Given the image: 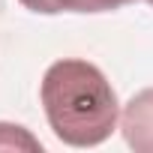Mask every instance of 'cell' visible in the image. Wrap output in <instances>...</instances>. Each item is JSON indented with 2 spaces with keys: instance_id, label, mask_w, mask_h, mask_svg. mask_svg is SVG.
I'll return each instance as SVG.
<instances>
[{
  "instance_id": "5",
  "label": "cell",
  "mask_w": 153,
  "mask_h": 153,
  "mask_svg": "<svg viewBox=\"0 0 153 153\" xmlns=\"http://www.w3.org/2000/svg\"><path fill=\"white\" fill-rule=\"evenodd\" d=\"M147 3H150V6H153V0H147Z\"/></svg>"
},
{
  "instance_id": "1",
  "label": "cell",
  "mask_w": 153,
  "mask_h": 153,
  "mask_svg": "<svg viewBox=\"0 0 153 153\" xmlns=\"http://www.w3.org/2000/svg\"><path fill=\"white\" fill-rule=\"evenodd\" d=\"M39 99L51 132L69 147H96L111 138L120 102L105 72L81 57H63L42 75Z\"/></svg>"
},
{
  "instance_id": "2",
  "label": "cell",
  "mask_w": 153,
  "mask_h": 153,
  "mask_svg": "<svg viewBox=\"0 0 153 153\" xmlns=\"http://www.w3.org/2000/svg\"><path fill=\"white\" fill-rule=\"evenodd\" d=\"M120 132L135 153H153V87L138 90L123 105Z\"/></svg>"
},
{
  "instance_id": "4",
  "label": "cell",
  "mask_w": 153,
  "mask_h": 153,
  "mask_svg": "<svg viewBox=\"0 0 153 153\" xmlns=\"http://www.w3.org/2000/svg\"><path fill=\"white\" fill-rule=\"evenodd\" d=\"M135 0H63V12H114Z\"/></svg>"
},
{
  "instance_id": "3",
  "label": "cell",
  "mask_w": 153,
  "mask_h": 153,
  "mask_svg": "<svg viewBox=\"0 0 153 153\" xmlns=\"http://www.w3.org/2000/svg\"><path fill=\"white\" fill-rule=\"evenodd\" d=\"M0 150H33L42 153V141L18 123H0Z\"/></svg>"
}]
</instances>
